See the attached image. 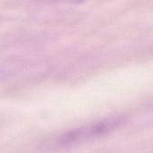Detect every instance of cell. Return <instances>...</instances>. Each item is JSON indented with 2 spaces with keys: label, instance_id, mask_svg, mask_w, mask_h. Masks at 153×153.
Returning <instances> with one entry per match:
<instances>
[{
  "label": "cell",
  "instance_id": "cell-1",
  "mask_svg": "<svg viewBox=\"0 0 153 153\" xmlns=\"http://www.w3.org/2000/svg\"><path fill=\"white\" fill-rule=\"evenodd\" d=\"M123 123V119L121 117L109 118L97 124L91 125L87 127L79 128L69 132L61 137L60 143L64 145L74 144L76 143H81L87 141L91 138H95L98 136L105 135L109 132L115 130Z\"/></svg>",
  "mask_w": 153,
  "mask_h": 153
}]
</instances>
